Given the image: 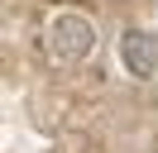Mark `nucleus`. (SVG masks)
Segmentation results:
<instances>
[{
    "label": "nucleus",
    "instance_id": "1",
    "mask_svg": "<svg viewBox=\"0 0 158 153\" xmlns=\"http://www.w3.org/2000/svg\"><path fill=\"white\" fill-rule=\"evenodd\" d=\"M43 48H48L53 62L72 67V62H81V57L96 48V29H91L86 14L58 10V14H48V24H43Z\"/></svg>",
    "mask_w": 158,
    "mask_h": 153
},
{
    "label": "nucleus",
    "instance_id": "2",
    "mask_svg": "<svg viewBox=\"0 0 158 153\" xmlns=\"http://www.w3.org/2000/svg\"><path fill=\"white\" fill-rule=\"evenodd\" d=\"M120 62H125L129 76H139V81L158 76V38L148 34V29H125V34H120Z\"/></svg>",
    "mask_w": 158,
    "mask_h": 153
}]
</instances>
